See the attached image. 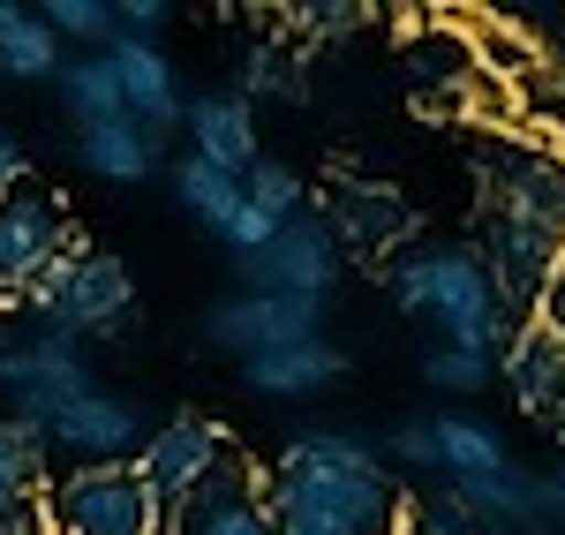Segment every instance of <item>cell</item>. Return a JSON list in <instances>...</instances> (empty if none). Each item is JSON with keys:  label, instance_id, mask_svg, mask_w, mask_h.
<instances>
[{"label": "cell", "instance_id": "1", "mask_svg": "<svg viewBox=\"0 0 565 535\" xmlns=\"http://www.w3.org/2000/svg\"><path fill=\"white\" fill-rule=\"evenodd\" d=\"M271 535H407L415 497L399 491L377 438L362 430H295L264 468Z\"/></svg>", "mask_w": 565, "mask_h": 535}, {"label": "cell", "instance_id": "2", "mask_svg": "<svg viewBox=\"0 0 565 535\" xmlns=\"http://www.w3.org/2000/svg\"><path fill=\"white\" fill-rule=\"evenodd\" d=\"M482 271L513 324H527L543 279L565 265V151L551 143H482Z\"/></svg>", "mask_w": 565, "mask_h": 535}, {"label": "cell", "instance_id": "3", "mask_svg": "<svg viewBox=\"0 0 565 535\" xmlns=\"http://www.w3.org/2000/svg\"><path fill=\"white\" fill-rule=\"evenodd\" d=\"M385 295L399 317H415V324H430L445 347H505V332H513V317L498 302V287H490V271L468 242H423V249H407L399 265L385 271Z\"/></svg>", "mask_w": 565, "mask_h": 535}, {"label": "cell", "instance_id": "4", "mask_svg": "<svg viewBox=\"0 0 565 535\" xmlns=\"http://www.w3.org/2000/svg\"><path fill=\"white\" fill-rule=\"evenodd\" d=\"M136 317V279L121 257H106V249H68L53 271H39L31 287H23V302H15V324L31 332H53V340H76V347H90V340H114V332H129Z\"/></svg>", "mask_w": 565, "mask_h": 535}, {"label": "cell", "instance_id": "5", "mask_svg": "<svg viewBox=\"0 0 565 535\" xmlns=\"http://www.w3.org/2000/svg\"><path fill=\"white\" fill-rule=\"evenodd\" d=\"M45 535H167V505L129 460L114 468H68L39 505Z\"/></svg>", "mask_w": 565, "mask_h": 535}, {"label": "cell", "instance_id": "6", "mask_svg": "<svg viewBox=\"0 0 565 535\" xmlns=\"http://www.w3.org/2000/svg\"><path fill=\"white\" fill-rule=\"evenodd\" d=\"M68 249H76V220L53 189H39L31 174L15 189H0V310H15L23 287L39 271H53Z\"/></svg>", "mask_w": 565, "mask_h": 535}, {"label": "cell", "instance_id": "7", "mask_svg": "<svg viewBox=\"0 0 565 535\" xmlns=\"http://www.w3.org/2000/svg\"><path fill=\"white\" fill-rule=\"evenodd\" d=\"M340 271H348V249L332 242V226L317 212H295L287 226H271L257 257H242V287L257 295H287V302H324L340 295Z\"/></svg>", "mask_w": 565, "mask_h": 535}, {"label": "cell", "instance_id": "8", "mask_svg": "<svg viewBox=\"0 0 565 535\" xmlns=\"http://www.w3.org/2000/svg\"><path fill=\"white\" fill-rule=\"evenodd\" d=\"M0 385H8V422H23V430H45L53 415L68 400H84L90 385V347L76 340H53V332H23V347L0 362Z\"/></svg>", "mask_w": 565, "mask_h": 535}, {"label": "cell", "instance_id": "9", "mask_svg": "<svg viewBox=\"0 0 565 535\" xmlns=\"http://www.w3.org/2000/svg\"><path fill=\"white\" fill-rule=\"evenodd\" d=\"M196 324H204V347H218V355H234V362H257L271 347H287V340H317L324 332V302H287V295L234 287Z\"/></svg>", "mask_w": 565, "mask_h": 535}, {"label": "cell", "instance_id": "10", "mask_svg": "<svg viewBox=\"0 0 565 535\" xmlns=\"http://www.w3.org/2000/svg\"><path fill=\"white\" fill-rule=\"evenodd\" d=\"M167 535H271L264 468L249 460V452H226L196 491L167 505Z\"/></svg>", "mask_w": 565, "mask_h": 535}, {"label": "cell", "instance_id": "11", "mask_svg": "<svg viewBox=\"0 0 565 535\" xmlns=\"http://www.w3.org/2000/svg\"><path fill=\"white\" fill-rule=\"evenodd\" d=\"M39 438H45V452H61L68 468H114V460H136V446H143V415H136V400L90 385L84 400H68Z\"/></svg>", "mask_w": 565, "mask_h": 535}, {"label": "cell", "instance_id": "12", "mask_svg": "<svg viewBox=\"0 0 565 535\" xmlns=\"http://www.w3.org/2000/svg\"><path fill=\"white\" fill-rule=\"evenodd\" d=\"M226 452H234V438L218 430L212 415H167V422L136 446L129 468L151 483V497H159V505H174V497H189L204 475H212Z\"/></svg>", "mask_w": 565, "mask_h": 535}, {"label": "cell", "instance_id": "13", "mask_svg": "<svg viewBox=\"0 0 565 535\" xmlns=\"http://www.w3.org/2000/svg\"><path fill=\"white\" fill-rule=\"evenodd\" d=\"M106 61H114V84H121V114H129L143 136H167L181 129V106H189V90H181V68L167 61V45L151 39H114L106 45Z\"/></svg>", "mask_w": 565, "mask_h": 535}, {"label": "cell", "instance_id": "14", "mask_svg": "<svg viewBox=\"0 0 565 535\" xmlns=\"http://www.w3.org/2000/svg\"><path fill=\"white\" fill-rule=\"evenodd\" d=\"M317 220L332 226V242H340V249H392V242H407V234H415L407 196H399L392 181H362V174L332 181Z\"/></svg>", "mask_w": 565, "mask_h": 535}, {"label": "cell", "instance_id": "15", "mask_svg": "<svg viewBox=\"0 0 565 535\" xmlns=\"http://www.w3.org/2000/svg\"><path fill=\"white\" fill-rule=\"evenodd\" d=\"M181 136L196 143L189 159H204L218 174H249L264 159V136H257V106L242 98V90H204V98H189L181 106Z\"/></svg>", "mask_w": 565, "mask_h": 535}, {"label": "cell", "instance_id": "16", "mask_svg": "<svg viewBox=\"0 0 565 535\" xmlns=\"http://www.w3.org/2000/svg\"><path fill=\"white\" fill-rule=\"evenodd\" d=\"M498 385L513 393L521 415L558 422V407H565V340H551L543 324H513L505 347H498Z\"/></svg>", "mask_w": 565, "mask_h": 535}, {"label": "cell", "instance_id": "17", "mask_svg": "<svg viewBox=\"0 0 565 535\" xmlns=\"http://www.w3.org/2000/svg\"><path fill=\"white\" fill-rule=\"evenodd\" d=\"M348 377V347H332L324 332L317 340H287V347H271V355L242 362V385L257 393V400H317V393H332Z\"/></svg>", "mask_w": 565, "mask_h": 535}, {"label": "cell", "instance_id": "18", "mask_svg": "<svg viewBox=\"0 0 565 535\" xmlns=\"http://www.w3.org/2000/svg\"><path fill=\"white\" fill-rule=\"evenodd\" d=\"M505 460H513V446L498 438L490 415H468V407H437L430 415V475H445V491L476 483V475H498Z\"/></svg>", "mask_w": 565, "mask_h": 535}, {"label": "cell", "instance_id": "19", "mask_svg": "<svg viewBox=\"0 0 565 535\" xmlns=\"http://www.w3.org/2000/svg\"><path fill=\"white\" fill-rule=\"evenodd\" d=\"M76 159H84L98 181L136 189V181H151L159 167H167V143H159V136H143L129 114H121V121H90V129H76Z\"/></svg>", "mask_w": 565, "mask_h": 535}, {"label": "cell", "instance_id": "20", "mask_svg": "<svg viewBox=\"0 0 565 535\" xmlns=\"http://www.w3.org/2000/svg\"><path fill=\"white\" fill-rule=\"evenodd\" d=\"M61 39L39 23V8H23V0H0V76L8 84H53L61 76Z\"/></svg>", "mask_w": 565, "mask_h": 535}, {"label": "cell", "instance_id": "21", "mask_svg": "<svg viewBox=\"0 0 565 535\" xmlns=\"http://www.w3.org/2000/svg\"><path fill=\"white\" fill-rule=\"evenodd\" d=\"M39 491H45V438L23 422H0V521L39 513Z\"/></svg>", "mask_w": 565, "mask_h": 535}, {"label": "cell", "instance_id": "22", "mask_svg": "<svg viewBox=\"0 0 565 535\" xmlns=\"http://www.w3.org/2000/svg\"><path fill=\"white\" fill-rule=\"evenodd\" d=\"M53 84H61V106H68L76 129H90V121H121V84H114V61H106V53H68Z\"/></svg>", "mask_w": 565, "mask_h": 535}, {"label": "cell", "instance_id": "23", "mask_svg": "<svg viewBox=\"0 0 565 535\" xmlns=\"http://www.w3.org/2000/svg\"><path fill=\"white\" fill-rule=\"evenodd\" d=\"M174 204L196 226H212V234H218V226L242 212V174H218V167H204V159H181V167H174Z\"/></svg>", "mask_w": 565, "mask_h": 535}, {"label": "cell", "instance_id": "24", "mask_svg": "<svg viewBox=\"0 0 565 535\" xmlns=\"http://www.w3.org/2000/svg\"><path fill=\"white\" fill-rule=\"evenodd\" d=\"M302 61H295V45L279 39H257L242 53V98L257 106V98H279V106H302Z\"/></svg>", "mask_w": 565, "mask_h": 535}, {"label": "cell", "instance_id": "25", "mask_svg": "<svg viewBox=\"0 0 565 535\" xmlns=\"http://www.w3.org/2000/svg\"><path fill=\"white\" fill-rule=\"evenodd\" d=\"M423 385H430V393H452V400H476V393L498 385V355H490V347H445V340H430Z\"/></svg>", "mask_w": 565, "mask_h": 535}, {"label": "cell", "instance_id": "26", "mask_svg": "<svg viewBox=\"0 0 565 535\" xmlns=\"http://www.w3.org/2000/svg\"><path fill=\"white\" fill-rule=\"evenodd\" d=\"M242 204H249L264 226H287L295 212H309V189L287 159H257V167L242 174Z\"/></svg>", "mask_w": 565, "mask_h": 535}, {"label": "cell", "instance_id": "27", "mask_svg": "<svg viewBox=\"0 0 565 535\" xmlns=\"http://www.w3.org/2000/svg\"><path fill=\"white\" fill-rule=\"evenodd\" d=\"M39 23L61 39V53L76 45V53H106L114 45V0H45Z\"/></svg>", "mask_w": 565, "mask_h": 535}, {"label": "cell", "instance_id": "28", "mask_svg": "<svg viewBox=\"0 0 565 535\" xmlns=\"http://www.w3.org/2000/svg\"><path fill=\"white\" fill-rule=\"evenodd\" d=\"M295 23H302L309 39H354L370 23V8H354V0H340V8H295Z\"/></svg>", "mask_w": 565, "mask_h": 535}, {"label": "cell", "instance_id": "29", "mask_svg": "<svg viewBox=\"0 0 565 535\" xmlns=\"http://www.w3.org/2000/svg\"><path fill=\"white\" fill-rule=\"evenodd\" d=\"M527 324H543L551 340H565V265L543 279V295H535V310H527Z\"/></svg>", "mask_w": 565, "mask_h": 535}, {"label": "cell", "instance_id": "30", "mask_svg": "<svg viewBox=\"0 0 565 535\" xmlns=\"http://www.w3.org/2000/svg\"><path fill=\"white\" fill-rule=\"evenodd\" d=\"M407 535H468L445 505H415V521H407Z\"/></svg>", "mask_w": 565, "mask_h": 535}, {"label": "cell", "instance_id": "31", "mask_svg": "<svg viewBox=\"0 0 565 535\" xmlns=\"http://www.w3.org/2000/svg\"><path fill=\"white\" fill-rule=\"evenodd\" d=\"M15 181H23V136L0 121V189H15Z\"/></svg>", "mask_w": 565, "mask_h": 535}, {"label": "cell", "instance_id": "32", "mask_svg": "<svg viewBox=\"0 0 565 535\" xmlns=\"http://www.w3.org/2000/svg\"><path fill=\"white\" fill-rule=\"evenodd\" d=\"M543 521H551V528L565 535V460L551 468V475H543Z\"/></svg>", "mask_w": 565, "mask_h": 535}, {"label": "cell", "instance_id": "33", "mask_svg": "<svg viewBox=\"0 0 565 535\" xmlns=\"http://www.w3.org/2000/svg\"><path fill=\"white\" fill-rule=\"evenodd\" d=\"M23 347V324H15V310H0V362Z\"/></svg>", "mask_w": 565, "mask_h": 535}, {"label": "cell", "instance_id": "34", "mask_svg": "<svg viewBox=\"0 0 565 535\" xmlns=\"http://www.w3.org/2000/svg\"><path fill=\"white\" fill-rule=\"evenodd\" d=\"M551 430H558V452H565V407H558V422H551Z\"/></svg>", "mask_w": 565, "mask_h": 535}]
</instances>
